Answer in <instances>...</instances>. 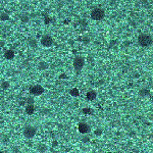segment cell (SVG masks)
<instances>
[{
    "label": "cell",
    "instance_id": "1",
    "mask_svg": "<svg viewBox=\"0 0 153 153\" xmlns=\"http://www.w3.org/2000/svg\"><path fill=\"white\" fill-rule=\"evenodd\" d=\"M138 43L141 46H149L152 44V38L149 35H146V34H142L138 37Z\"/></svg>",
    "mask_w": 153,
    "mask_h": 153
},
{
    "label": "cell",
    "instance_id": "2",
    "mask_svg": "<svg viewBox=\"0 0 153 153\" xmlns=\"http://www.w3.org/2000/svg\"><path fill=\"white\" fill-rule=\"evenodd\" d=\"M104 16H105V12L102 8H95L91 12V18L94 20H101L104 19Z\"/></svg>",
    "mask_w": 153,
    "mask_h": 153
},
{
    "label": "cell",
    "instance_id": "3",
    "mask_svg": "<svg viewBox=\"0 0 153 153\" xmlns=\"http://www.w3.org/2000/svg\"><path fill=\"white\" fill-rule=\"evenodd\" d=\"M84 64H85V59L83 57H81V56H78V57H76L75 60H73V66H75L76 71L82 70Z\"/></svg>",
    "mask_w": 153,
    "mask_h": 153
},
{
    "label": "cell",
    "instance_id": "4",
    "mask_svg": "<svg viewBox=\"0 0 153 153\" xmlns=\"http://www.w3.org/2000/svg\"><path fill=\"white\" fill-rule=\"evenodd\" d=\"M44 92V88L40 85H36V86H33L31 89H30V93L33 94L34 96H39L41 95L42 93Z\"/></svg>",
    "mask_w": 153,
    "mask_h": 153
},
{
    "label": "cell",
    "instance_id": "5",
    "mask_svg": "<svg viewBox=\"0 0 153 153\" xmlns=\"http://www.w3.org/2000/svg\"><path fill=\"white\" fill-rule=\"evenodd\" d=\"M41 44L43 45V46H45V47L51 46V45L53 44V39H52V37H50V36H48V35L43 36L42 39H41Z\"/></svg>",
    "mask_w": 153,
    "mask_h": 153
},
{
    "label": "cell",
    "instance_id": "6",
    "mask_svg": "<svg viewBox=\"0 0 153 153\" xmlns=\"http://www.w3.org/2000/svg\"><path fill=\"white\" fill-rule=\"evenodd\" d=\"M36 134V129L34 127H27L24 131V135L27 138H33Z\"/></svg>",
    "mask_w": 153,
    "mask_h": 153
},
{
    "label": "cell",
    "instance_id": "7",
    "mask_svg": "<svg viewBox=\"0 0 153 153\" xmlns=\"http://www.w3.org/2000/svg\"><path fill=\"white\" fill-rule=\"evenodd\" d=\"M79 132L82 133V134H87L89 131H90V128L87 123H85V122H81V123H79Z\"/></svg>",
    "mask_w": 153,
    "mask_h": 153
},
{
    "label": "cell",
    "instance_id": "8",
    "mask_svg": "<svg viewBox=\"0 0 153 153\" xmlns=\"http://www.w3.org/2000/svg\"><path fill=\"white\" fill-rule=\"evenodd\" d=\"M4 57L6 59H12L14 57V52L12 50H7L6 52L4 53Z\"/></svg>",
    "mask_w": 153,
    "mask_h": 153
},
{
    "label": "cell",
    "instance_id": "9",
    "mask_svg": "<svg viewBox=\"0 0 153 153\" xmlns=\"http://www.w3.org/2000/svg\"><path fill=\"white\" fill-rule=\"evenodd\" d=\"M34 110H35V107H34L33 104H30V105H28L26 107V112L28 113V114H33Z\"/></svg>",
    "mask_w": 153,
    "mask_h": 153
},
{
    "label": "cell",
    "instance_id": "10",
    "mask_svg": "<svg viewBox=\"0 0 153 153\" xmlns=\"http://www.w3.org/2000/svg\"><path fill=\"white\" fill-rule=\"evenodd\" d=\"M96 98V92L95 91H89L87 93V99L88 100H94Z\"/></svg>",
    "mask_w": 153,
    "mask_h": 153
},
{
    "label": "cell",
    "instance_id": "11",
    "mask_svg": "<svg viewBox=\"0 0 153 153\" xmlns=\"http://www.w3.org/2000/svg\"><path fill=\"white\" fill-rule=\"evenodd\" d=\"M47 66H48V64L46 63V62H41V63L39 64V69L40 70H46Z\"/></svg>",
    "mask_w": 153,
    "mask_h": 153
},
{
    "label": "cell",
    "instance_id": "12",
    "mask_svg": "<svg viewBox=\"0 0 153 153\" xmlns=\"http://www.w3.org/2000/svg\"><path fill=\"white\" fill-rule=\"evenodd\" d=\"M71 96H79V91H78V89L75 88V89L71 90Z\"/></svg>",
    "mask_w": 153,
    "mask_h": 153
},
{
    "label": "cell",
    "instance_id": "13",
    "mask_svg": "<svg viewBox=\"0 0 153 153\" xmlns=\"http://www.w3.org/2000/svg\"><path fill=\"white\" fill-rule=\"evenodd\" d=\"M1 20H8V15H6L4 12H2V13H1Z\"/></svg>",
    "mask_w": 153,
    "mask_h": 153
},
{
    "label": "cell",
    "instance_id": "14",
    "mask_svg": "<svg viewBox=\"0 0 153 153\" xmlns=\"http://www.w3.org/2000/svg\"><path fill=\"white\" fill-rule=\"evenodd\" d=\"M39 151H40V152H43V151H46V146H43V145H41V146H39Z\"/></svg>",
    "mask_w": 153,
    "mask_h": 153
},
{
    "label": "cell",
    "instance_id": "15",
    "mask_svg": "<svg viewBox=\"0 0 153 153\" xmlns=\"http://www.w3.org/2000/svg\"><path fill=\"white\" fill-rule=\"evenodd\" d=\"M26 101L28 102V103H31V104H33V103H34V99H33V98H27V99H26Z\"/></svg>",
    "mask_w": 153,
    "mask_h": 153
},
{
    "label": "cell",
    "instance_id": "16",
    "mask_svg": "<svg viewBox=\"0 0 153 153\" xmlns=\"http://www.w3.org/2000/svg\"><path fill=\"white\" fill-rule=\"evenodd\" d=\"M3 89H5V88H7L8 87V83L7 82H4V83H2V86H1Z\"/></svg>",
    "mask_w": 153,
    "mask_h": 153
},
{
    "label": "cell",
    "instance_id": "17",
    "mask_svg": "<svg viewBox=\"0 0 153 153\" xmlns=\"http://www.w3.org/2000/svg\"><path fill=\"white\" fill-rule=\"evenodd\" d=\"M83 112H84V113H93V111H92V110H89V108L84 109V110H83Z\"/></svg>",
    "mask_w": 153,
    "mask_h": 153
},
{
    "label": "cell",
    "instance_id": "18",
    "mask_svg": "<svg viewBox=\"0 0 153 153\" xmlns=\"http://www.w3.org/2000/svg\"><path fill=\"white\" fill-rule=\"evenodd\" d=\"M95 133H96V135H98V136H99V135H101L102 132H101V130H97V131H96Z\"/></svg>",
    "mask_w": 153,
    "mask_h": 153
}]
</instances>
